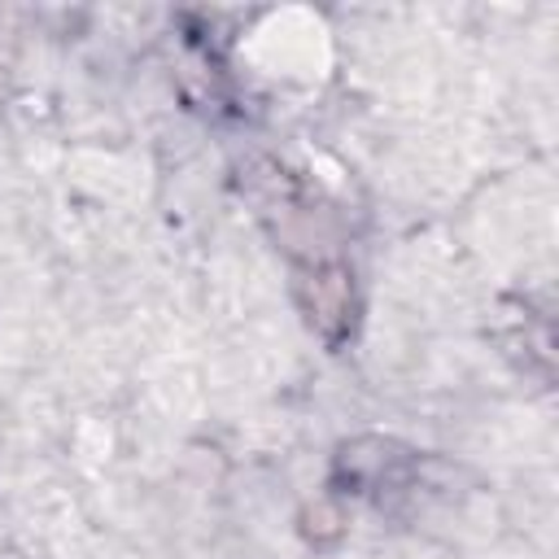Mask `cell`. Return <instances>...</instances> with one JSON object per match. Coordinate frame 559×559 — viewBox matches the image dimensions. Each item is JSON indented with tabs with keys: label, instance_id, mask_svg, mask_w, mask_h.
<instances>
[{
	"label": "cell",
	"instance_id": "6da1fadb",
	"mask_svg": "<svg viewBox=\"0 0 559 559\" xmlns=\"http://www.w3.org/2000/svg\"><path fill=\"white\" fill-rule=\"evenodd\" d=\"M349 314V275L341 266L319 271L314 275V301H310V319L328 332V319H345Z\"/></svg>",
	"mask_w": 559,
	"mask_h": 559
}]
</instances>
